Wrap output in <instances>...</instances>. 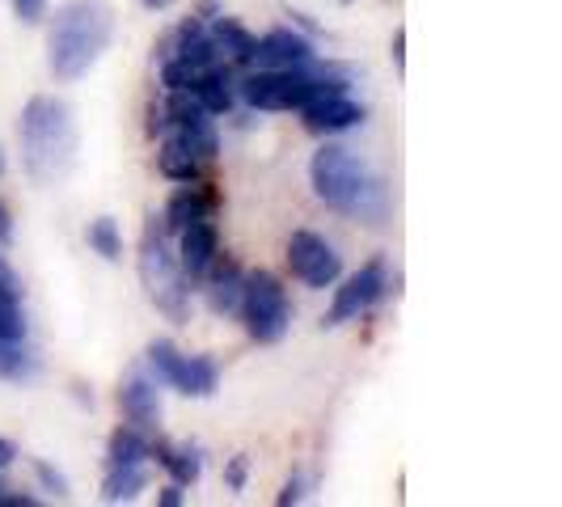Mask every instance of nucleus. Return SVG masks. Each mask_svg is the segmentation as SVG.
<instances>
[{
  "mask_svg": "<svg viewBox=\"0 0 562 507\" xmlns=\"http://www.w3.org/2000/svg\"><path fill=\"white\" fill-rule=\"evenodd\" d=\"M254 64L258 68H317V52L296 30H271L254 43Z\"/></svg>",
  "mask_w": 562,
  "mask_h": 507,
  "instance_id": "4468645a",
  "label": "nucleus"
},
{
  "mask_svg": "<svg viewBox=\"0 0 562 507\" xmlns=\"http://www.w3.org/2000/svg\"><path fill=\"white\" fill-rule=\"evenodd\" d=\"M157 169L166 173L169 182H199V178H203V161H199L195 153H187L178 140H169V136H161Z\"/></svg>",
  "mask_w": 562,
  "mask_h": 507,
  "instance_id": "412c9836",
  "label": "nucleus"
},
{
  "mask_svg": "<svg viewBox=\"0 0 562 507\" xmlns=\"http://www.w3.org/2000/svg\"><path fill=\"white\" fill-rule=\"evenodd\" d=\"M153 132H161L169 140H178L187 153H195L203 166L216 161L221 136H216V119L195 102V93L187 89H169L161 106H153Z\"/></svg>",
  "mask_w": 562,
  "mask_h": 507,
  "instance_id": "423d86ee",
  "label": "nucleus"
},
{
  "mask_svg": "<svg viewBox=\"0 0 562 507\" xmlns=\"http://www.w3.org/2000/svg\"><path fill=\"white\" fill-rule=\"evenodd\" d=\"M338 4H351V0H338Z\"/></svg>",
  "mask_w": 562,
  "mask_h": 507,
  "instance_id": "c9c22d12",
  "label": "nucleus"
},
{
  "mask_svg": "<svg viewBox=\"0 0 562 507\" xmlns=\"http://www.w3.org/2000/svg\"><path fill=\"white\" fill-rule=\"evenodd\" d=\"M0 338L22 342L26 338V313H22V280L0 254Z\"/></svg>",
  "mask_w": 562,
  "mask_h": 507,
  "instance_id": "f3484780",
  "label": "nucleus"
},
{
  "mask_svg": "<svg viewBox=\"0 0 562 507\" xmlns=\"http://www.w3.org/2000/svg\"><path fill=\"white\" fill-rule=\"evenodd\" d=\"M237 89H241V98L250 102L254 111H301V106L317 102L322 93L347 89V81L330 77L317 64V68H258Z\"/></svg>",
  "mask_w": 562,
  "mask_h": 507,
  "instance_id": "20e7f679",
  "label": "nucleus"
},
{
  "mask_svg": "<svg viewBox=\"0 0 562 507\" xmlns=\"http://www.w3.org/2000/svg\"><path fill=\"white\" fill-rule=\"evenodd\" d=\"M313 195L322 199L330 212L347 216V221H364V225H381L390 216V195L385 182L376 178V169L364 166L351 148L342 144H322L310 161Z\"/></svg>",
  "mask_w": 562,
  "mask_h": 507,
  "instance_id": "f257e3e1",
  "label": "nucleus"
},
{
  "mask_svg": "<svg viewBox=\"0 0 562 507\" xmlns=\"http://www.w3.org/2000/svg\"><path fill=\"white\" fill-rule=\"evenodd\" d=\"M148 368H153L157 385H169L187 397H212L221 385V368L212 356H182L169 338H157L148 347Z\"/></svg>",
  "mask_w": 562,
  "mask_h": 507,
  "instance_id": "6e6552de",
  "label": "nucleus"
},
{
  "mask_svg": "<svg viewBox=\"0 0 562 507\" xmlns=\"http://www.w3.org/2000/svg\"><path fill=\"white\" fill-rule=\"evenodd\" d=\"M148 461H157L169 474V482H178V486H191L199 478V470H203L199 449H178L169 440H148Z\"/></svg>",
  "mask_w": 562,
  "mask_h": 507,
  "instance_id": "6ab92c4d",
  "label": "nucleus"
},
{
  "mask_svg": "<svg viewBox=\"0 0 562 507\" xmlns=\"http://www.w3.org/2000/svg\"><path fill=\"white\" fill-rule=\"evenodd\" d=\"M237 317L246 322V335L262 347L280 342L292 326V301H288V288H283L271 271H250L241 280V305Z\"/></svg>",
  "mask_w": 562,
  "mask_h": 507,
  "instance_id": "0eeeda50",
  "label": "nucleus"
},
{
  "mask_svg": "<svg viewBox=\"0 0 562 507\" xmlns=\"http://www.w3.org/2000/svg\"><path fill=\"white\" fill-rule=\"evenodd\" d=\"M140 280L148 288V301L166 313L169 322L191 317V283L178 267V254H169V233L166 225H157V216H148V225H144Z\"/></svg>",
  "mask_w": 562,
  "mask_h": 507,
  "instance_id": "39448f33",
  "label": "nucleus"
},
{
  "mask_svg": "<svg viewBox=\"0 0 562 507\" xmlns=\"http://www.w3.org/2000/svg\"><path fill=\"white\" fill-rule=\"evenodd\" d=\"M0 173H4V153H0Z\"/></svg>",
  "mask_w": 562,
  "mask_h": 507,
  "instance_id": "f704fd0d",
  "label": "nucleus"
},
{
  "mask_svg": "<svg viewBox=\"0 0 562 507\" xmlns=\"http://www.w3.org/2000/svg\"><path fill=\"white\" fill-rule=\"evenodd\" d=\"M0 376H9V381H26V376H34V356H30L26 338H22V342L0 338Z\"/></svg>",
  "mask_w": 562,
  "mask_h": 507,
  "instance_id": "5701e85b",
  "label": "nucleus"
},
{
  "mask_svg": "<svg viewBox=\"0 0 562 507\" xmlns=\"http://www.w3.org/2000/svg\"><path fill=\"white\" fill-rule=\"evenodd\" d=\"M144 9H169V4H173V0H140Z\"/></svg>",
  "mask_w": 562,
  "mask_h": 507,
  "instance_id": "72a5a7b5",
  "label": "nucleus"
},
{
  "mask_svg": "<svg viewBox=\"0 0 562 507\" xmlns=\"http://www.w3.org/2000/svg\"><path fill=\"white\" fill-rule=\"evenodd\" d=\"M144 486H148V461H136V465H106L102 499H106V504H127V499L140 495Z\"/></svg>",
  "mask_w": 562,
  "mask_h": 507,
  "instance_id": "aec40b11",
  "label": "nucleus"
},
{
  "mask_svg": "<svg viewBox=\"0 0 562 507\" xmlns=\"http://www.w3.org/2000/svg\"><path fill=\"white\" fill-rule=\"evenodd\" d=\"M157 504H161V507H178V504H182V486H178V482H169L166 491L157 495Z\"/></svg>",
  "mask_w": 562,
  "mask_h": 507,
  "instance_id": "c756f323",
  "label": "nucleus"
},
{
  "mask_svg": "<svg viewBox=\"0 0 562 507\" xmlns=\"http://www.w3.org/2000/svg\"><path fill=\"white\" fill-rule=\"evenodd\" d=\"M301 114H305V127L313 136H338V132H351V127L364 123V106L356 98H347V89L322 93L317 102L301 106Z\"/></svg>",
  "mask_w": 562,
  "mask_h": 507,
  "instance_id": "f8f14e48",
  "label": "nucleus"
},
{
  "mask_svg": "<svg viewBox=\"0 0 562 507\" xmlns=\"http://www.w3.org/2000/svg\"><path fill=\"white\" fill-rule=\"evenodd\" d=\"M216 254H221V233H216L212 216H203V221H195V225H187L178 233V267H182V275H187L191 288L203 283L207 267L216 262Z\"/></svg>",
  "mask_w": 562,
  "mask_h": 507,
  "instance_id": "9b49d317",
  "label": "nucleus"
},
{
  "mask_svg": "<svg viewBox=\"0 0 562 507\" xmlns=\"http://www.w3.org/2000/svg\"><path fill=\"white\" fill-rule=\"evenodd\" d=\"M216 203H221V195H216L212 182H203V178H199V182H182V187L169 195L161 225H166L169 237H178L187 225H195L203 216H216Z\"/></svg>",
  "mask_w": 562,
  "mask_h": 507,
  "instance_id": "ddd939ff",
  "label": "nucleus"
},
{
  "mask_svg": "<svg viewBox=\"0 0 562 507\" xmlns=\"http://www.w3.org/2000/svg\"><path fill=\"white\" fill-rule=\"evenodd\" d=\"M394 64H397V72H406V30L394 34Z\"/></svg>",
  "mask_w": 562,
  "mask_h": 507,
  "instance_id": "7c9ffc66",
  "label": "nucleus"
},
{
  "mask_svg": "<svg viewBox=\"0 0 562 507\" xmlns=\"http://www.w3.org/2000/svg\"><path fill=\"white\" fill-rule=\"evenodd\" d=\"M310 499V478L305 474H292L288 486L280 491V507H292V504H305Z\"/></svg>",
  "mask_w": 562,
  "mask_h": 507,
  "instance_id": "393cba45",
  "label": "nucleus"
},
{
  "mask_svg": "<svg viewBox=\"0 0 562 507\" xmlns=\"http://www.w3.org/2000/svg\"><path fill=\"white\" fill-rule=\"evenodd\" d=\"M13 457H18V449H13V440H4V436H0V470H4V465H9Z\"/></svg>",
  "mask_w": 562,
  "mask_h": 507,
  "instance_id": "2f4dec72",
  "label": "nucleus"
},
{
  "mask_svg": "<svg viewBox=\"0 0 562 507\" xmlns=\"http://www.w3.org/2000/svg\"><path fill=\"white\" fill-rule=\"evenodd\" d=\"M288 267L305 288H335L342 280V258L338 250L313 228H296L288 237Z\"/></svg>",
  "mask_w": 562,
  "mask_h": 507,
  "instance_id": "1a4fd4ad",
  "label": "nucleus"
},
{
  "mask_svg": "<svg viewBox=\"0 0 562 507\" xmlns=\"http://www.w3.org/2000/svg\"><path fill=\"white\" fill-rule=\"evenodd\" d=\"M34 474H38V482H43V486H47V491H52V495H59V499H64V495H68V478H64V474H59V470H52V465H47V461H34Z\"/></svg>",
  "mask_w": 562,
  "mask_h": 507,
  "instance_id": "a878e982",
  "label": "nucleus"
},
{
  "mask_svg": "<svg viewBox=\"0 0 562 507\" xmlns=\"http://www.w3.org/2000/svg\"><path fill=\"white\" fill-rule=\"evenodd\" d=\"M0 246H13V212L4 199H0Z\"/></svg>",
  "mask_w": 562,
  "mask_h": 507,
  "instance_id": "c85d7f7f",
  "label": "nucleus"
},
{
  "mask_svg": "<svg viewBox=\"0 0 562 507\" xmlns=\"http://www.w3.org/2000/svg\"><path fill=\"white\" fill-rule=\"evenodd\" d=\"M119 406H123V419L136 431H157L161 427V390H157V376H144L132 372L119 390Z\"/></svg>",
  "mask_w": 562,
  "mask_h": 507,
  "instance_id": "2eb2a0df",
  "label": "nucleus"
},
{
  "mask_svg": "<svg viewBox=\"0 0 562 507\" xmlns=\"http://www.w3.org/2000/svg\"><path fill=\"white\" fill-rule=\"evenodd\" d=\"M22 136V161H26L30 182L56 187L77 166V114L64 98L34 93L18 123Z\"/></svg>",
  "mask_w": 562,
  "mask_h": 507,
  "instance_id": "f03ea898",
  "label": "nucleus"
},
{
  "mask_svg": "<svg viewBox=\"0 0 562 507\" xmlns=\"http://www.w3.org/2000/svg\"><path fill=\"white\" fill-rule=\"evenodd\" d=\"M136 461H148V431L119 427L106 449V465H136Z\"/></svg>",
  "mask_w": 562,
  "mask_h": 507,
  "instance_id": "4be33fe9",
  "label": "nucleus"
},
{
  "mask_svg": "<svg viewBox=\"0 0 562 507\" xmlns=\"http://www.w3.org/2000/svg\"><path fill=\"white\" fill-rule=\"evenodd\" d=\"M221 13V0H203V18H216Z\"/></svg>",
  "mask_w": 562,
  "mask_h": 507,
  "instance_id": "473e14b6",
  "label": "nucleus"
},
{
  "mask_svg": "<svg viewBox=\"0 0 562 507\" xmlns=\"http://www.w3.org/2000/svg\"><path fill=\"white\" fill-rule=\"evenodd\" d=\"M241 280H246V271L225 258V254H216V262L207 267V275H203V292H207V305L212 313H221V317H233L237 305H241Z\"/></svg>",
  "mask_w": 562,
  "mask_h": 507,
  "instance_id": "dca6fc26",
  "label": "nucleus"
},
{
  "mask_svg": "<svg viewBox=\"0 0 562 507\" xmlns=\"http://www.w3.org/2000/svg\"><path fill=\"white\" fill-rule=\"evenodd\" d=\"M13 13L26 22V26H38L47 18V0H13Z\"/></svg>",
  "mask_w": 562,
  "mask_h": 507,
  "instance_id": "bb28decb",
  "label": "nucleus"
},
{
  "mask_svg": "<svg viewBox=\"0 0 562 507\" xmlns=\"http://www.w3.org/2000/svg\"><path fill=\"white\" fill-rule=\"evenodd\" d=\"M225 478L233 491H246V478H250V461L246 457H233L228 461V470H225Z\"/></svg>",
  "mask_w": 562,
  "mask_h": 507,
  "instance_id": "cd10ccee",
  "label": "nucleus"
},
{
  "mask_svg": "<svg viewBox=\"0 0 562 507\" xmlns=\"http://www.w3.org/2000/svg\"><path fill=\"white\" fill-rule=\"evenodd\" d=\"M114 9L106 0H68L59 4L47 30V68L56 81H81L111 52Z\"/></svg>",
  "mask_w": 562,
  "mask_h": 507,
  "instance_id": "7ed1b4c3",
  "label": "nucleus"
},
{
  "mask_svg": "<svg viewBox=\"0 0 562 507\" xmlns=\"http://www.w3.org/2000/svg\"><path fill=\"white\" fill-rule=\"evenodd\" d=\"M207 34H212V43L221 47L225 64H233V68L254 64V43H258V38H254L241 22H233V18H225V13H216V18H212V26H207Z\"/></svg>",
  "mask_w": 562,
  "mask_h": 507,
  "instance_id": "a211bd4d",
  "label": "nucleus"
},
{
  "mask_svg": "<svg viewBox=\"0 0 562 507\" xmlns=\"http://www.w3.org/2000/svg\"><path fill=\"white\" fill-rule=\"evenodd\" d=\"M85 237H89V246L102 254L106 262H119V258H123V233H119V225H114L111 216H98Z\"/></svg>",
  "mask_w": 562,
  "mask_h": 507,
  "instance_id": "b1692460",
  "label": "nucleus"
},
{
  "mask_svg": "<svg viewBox=\"0 0 562 507\" xmlns=\"http://www.w3.org/2000/svg\"><path fill=\"white\" fill-rule=\"evenodd\" d=\"M385 292H390V267H385V258H372V262H364V267L335 292V305L326 313V326H342V322L364 317Z\"/></svg>",
  "mask_w": 562,
  "mask_h": 507,
  "instance_id": "9d476101",
  "label": "nucleus"
}]
</instances>
